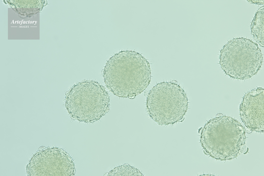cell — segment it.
Listing matches in <instances>:
<instances>
[{
	"label": "cell",
	"instance_id": "cell-7",
	"mask_svg": "<svg viewBox=\"0 0 264 176\" xmlns=\"http://www.w3.org/2000/svg\"><path fill=\"white\" fill-rule=\"evenodd\" d=\"M264 6L256 14L251 26L252 34L261 46L264 47Z\"/></svg>",
	"mask_w": 264,
	"mask_h": 176
},
{
	"label": "cell",
	"instance_id": "cell-8",
	"mask_svg": "<svg viewBox=\"0 0 264 176\" xmlns=\"http://www.w3.org/2000/svg\"><path fill=\"white\" fill-rule=\"evenodd\" d=\"M108 176H142L138 169L128 166H122L111 171Z\"/></svg>",
	"mask_w": 264,
	"mask_h": 176
},
{
	"label": "cell",
	"instance_id": "cell-6",
	"mask_svg": "<svg viewBox=\"0 0 264 176\" xmlns=\"http://www.w3.org/2000/svg\"><path fill=\"white\" fill-rule=\"evenodd\" d=\"M264 89L258 88L248 93L243 97L240 111L241 119L251 130L264 131Z\"/></svg>",
	"mask_w": 264,
	"mask_h": 176
},
{
	"label": "cell",
	"instance_id": "cell-4",
	"mask_svg": "<svg viewBox=\"0 0 264 176\" xmlns=\"http://www.w3.org/2000/svg\"><path fill=\"white\" fill-rule=\"evenodd\" d=\"M188 99L179 85L172 82L157 84L150 90L147 108L150 117L161 125L172 124L181 120L187 112Z\"/></svg>",
	"mask_w": 264,
	"mask_h": 176
},
{
	"label": "cell",
	"instance_id": "cell-1",
	"mask_svg": "<svg viewBox=\"0 0 264 176\" xmlns=\"http://www.w3.org/2000/svg\"><path fill=\"white\" fill-rule=\"evenodd\" d=\"M104 77L107 87L114 94L133 99L148 86L151 72L148 62L140 54L122 51L107 62Z\"/></svg>",
	"mask_w": 264,
	"mask_h": 176
},
{
	"label": "cell",
	"instance_id": "cell-5",
	"mask_svg": "<svg viewBox=\"0 0 264 176\" xmlns=\"http://www.w3.org/2000/svg\"><path fill=\"white\" fill-rule=\"evenodd\" d=\"M220 64L225 74L237 79H245L257 74L262 63V56L258 45L245 39L229 41L221 50Z\"/></svg>",
	"mask_w": 264,
	"mask_h": 176
},
{
	"label": "cell",
	"instance_id": "cell-2",
	"mask_svg": "<svg viewBox=\"0 0 264 176\" xmlns=\"http://www.w3.org/2000/svg\"><path fill=\"white\" fill-rule=\"evenodd\" d=\"M245 139V132L241 124L232 118L223 116L208 122L202 130L200 140L211 156L226 160L240 154Z\"/></svg>",
	"mask_w": 264,
	"mask_h": 176
},
{
	"label": "cell",
	"instance_id": "cell-3",
	"mask_svg": "<svg viewBox=\"0 0 264 176\" xmlns=\"http://www.w3.org/2000/svg\"><path fill=\"white\" fill-rule=\"evenodd\" d=\"M109 101L103 87L96 82L86 80L76 84L70 89L66 97L65 106L73 119L92 122L107 112Z\"/></svg>",
	"mask_w": 264,
	"mask_h": 176
}]
</instances>
